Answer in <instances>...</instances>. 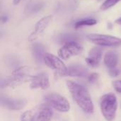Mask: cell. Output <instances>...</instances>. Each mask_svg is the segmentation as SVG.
I'll list each match as a JSON object with an SVG mask.
<instances>
[{"instance_id": "obj_1", "label": "cell", "mask_w": 121, "mask_h": 121, "mask_svg": "<svg viewBox=\"0 0 121 121\" xmlns=\"http://www.w3.org/2000/svg\"><path fill=\"white\" fill-rule=\"evenodd\" d=\"M67 86L77 104L86 113L94 112V104L87 89L81 84L72 81L67 82Z\"/></svg>"}, {"instance_id": "obj_2", "label": "cell", "mask_w": 121, "mask_h": 121, "mask_svg": "<svg viewBox=\"0 0 121 121\" xmlns=\"http://www.w3.org/2000/svg\"><path fill=\"white\" fill-rule=\"evenodd\" d=\"M100 108L106 121H113L116 118L118 108V101L116 95L113 93L104 95L100 99Z\"/></svg>"}, {"instance_id": "obj_3", "label": "cell", "mask_w": 121, "mask_h": 121, "mask_svg": "<svg viewBox=\"0 0 121 121\" xmlns=\"http://www.w3.org/2000/svg\"><path fill=\"white\" fill-rule=\"evenodd\" d=\"M32 77L33 76L30 75V69L29 67H20L12 72L11 77L1 80V88L6 86H15L29 80L30 81Z\"/></svg>"}, {"instance_id": "obj_4", "label": "cell", "mask_w": 121, "mask_h": 121, "mask_svg": "<svg viewBox=\"0 0 121 121\" xmlns=\"http://www.w3.org/2000/svg\"><path fill=\"white\" fill-rule=\"evenodd\" d=\"M45 101L48 106L52 107L59 112H68L70 110V104L69 101L62 96L51 93L45 96Z\"/></svg>"}, {"instance_id": "obj_5", "label": "cell", "mask_w": 121, "mask_h": 121, "mask_svg": "<svg viewBox=\"0 0 121 121\" xmlns=\"http://www.w3.org/2000/svg\"><path fill=\"white\" fill-rule=\"evenodd\" d=\"M87 39L91 43L104 47H119L121 46V38L104 34L91 33L86 35Z\"/></svg>"}, {"instance_id": "obj_6", "label": "cell", "mask_w": 121, "mask_h": 121, "mask_svg": "<svg viewBox=\"0 0 121 121\" xmlns=\"http://www.w3.org/2000/svg\"><path fill=\"white\" fill-rule=\"evenodd\" d=\"M83 50V48L75 41L65 43L58 50V55L62 60H67L71 57L79 55Z\"/></svg>"}, {"instance_id": "obj_7", "label": "cell", "mask_w": 121, "mask_h": 121, "mask_svg": "<svg viewBox=\"0 0 121 121\" xmlns=\"http://www.w3.org/2000/svg\"><path fill=\"white\" fill-rule=\"evenodd\" d=\"M43 62L48 67L57 71V76L62 74L67 69L64 62L59 57L52 54L45 53L43 57Z\"/></svg>"}, {"instance_id": "obj_8", "label": "cell", "mask_w": 121, "mask_h": 121, "mask_svg": "<svg viewBox=\"0 0 121 121\" xmlns=\"http://www.w3.org/2000/svg\"><path fill=\"white\" fill-rule=\"evenodd\" d=\"M30 87L33 89H47L50 87L49 77L46 73H40L33 76L30 79Z\"/></svg>"}, {"instance_id": "obj_9", "label": "cell", "mask_w": 121, "mask_h": 121, "mask_svg": "<svg viewBox=\"0 0 121 121\" xmlns=\"http://www.w3.org/2000/svg\"><path fill=\"white\" fill-rule=\"evenodd\" d=\"M27 101L25 99H13L7 97L1 98V105L2 107L9 111H19L25 107Z\"/></svg>"}, {"instance_id": "obj_10", "label": "cell", "mask_w": 121, "mask_h": 121, "mask_svg": "<svg viewBox=\"0 0 121 121\" xmlns=\"http://www.w3.org/2000/svg\"><path fill=\"white\" fill-rule=\"evenodd\" d=\"M52 16L48 15L39 20L35 26V29L33 32L28 37V40L29 41L35 40L47 28V27L49 26L50 23L52 21Z\"/></svg>"}, {"instance_id": "obj_11", "label": "cell", "mask_w": 121, "mask_h": 121, "mask_svg": "<svg viewBox=\"0 0 121 121\" xmlns=\"http://www.w3.org/2000/svg\"><path fill=\"white\" fill-rule=\"evenodd\" d=\"M88 74V69L82 65H72L67 67V70L62 74L58 75L60 77H84Z\"/></svg>"}, {"instance_id": "obj_12", "label": "cell", "mask_w": 121, "mask_h": 121, "mask_svg": "<svg viewBox=\"0 0 121 121\" xmlns=\"http://www.w3.org/2000/svg\"><path fill=\"white\" fill-rule=\"evenodd\" d=\"M52 117V111L48 106H41L33 113L30 121H50Z\"/></svg>"}, {"instance_id": "obj_13", "label": "cell", "mask_w": 121, "mask_h": 121, "mask_svg": "<svg viewBox=\"0 0 121 121\" xmlns=\"http://www.w3.org/2000/svg\"><path fill=\"white\" fill-rule=\"evenodd\" d=\"M102 50L99 47H95L91 49L89 52V55L86 58V62L87 65L92 67H97L101 60Z\"/></svg>"}, {"instance_id": "obj_14", "label": "cell", "mask_w": 121, "mask_h": 121, "mask_svg": "<svg viewBox=\"0 0 121 121\" xmlns=\"http://www.w3.org/2000/svg\"><path fill=\"white\" fill-rule=\"evenodd\" d=\"M118 56L117 53L110 51L106 53L104 56V63L106 67L110 69H114L118 65Z\"/></svg>"}, {"instance_id": "obj_15", "label": "cell", "mask_w": 121, "mask_h": 121, "mask_svg": "<svg viewBox=\"0 0 121 121\" xmlns=\"http://www.w3.org/2000/svg\"><path fill=\"white\" fill-rule=\"evenodd\" d=\"M33 53L37 62L41 63L42 61H43V57L45 52V48L42 45L38 43L35 44L33 46Z\"/></svg>"}, {"instance_id": "obj_16", "label": "cell", "mask_w": 121, "mask_h": 121, "mask_svg": "<svg viewBox=\"0 0 121 121\" xmlns=\"http://www.w3.org/2000/svg\"><path fill=\"white\" fill-rule=\"evenodd\" d=\"M97 23V21L94 18H86V19H83L81 21H78L75 23L74 24V28L78 29L80 28L83 26H94Z\"/></svg>"}, {"instance_id": "obj_17", "label": "cell", "mask_w": 121, "mask_h": 121, "mask_svg": "<svg viewBox=\"0 0 121 121\" xmlns=\"http://www.w3.org/2000/svg\"><path fill=\"white\" fill-rule=\"evenodd\" d=\"M121 0H106L102 5L101 6L100 9L103 11L107 10L110 8H111L112 6H115L118 2H119Z\"/></svg>"}, {"instance_id": "obj_18", "label": "cell", "mask_w": 121, "mask_h": 121, "mask_svg": "<svg viewBox=\"0 0 121 121\" xmlns=\"http://www.w3.org/2000/svg\"><path fill=\"white\" fill-rule=\"evenodd\" d=\"M76 39L77 38L74 35H63L60 38V42H63V43H69V42H72V41H75L76 42Z\"/></svg>"}, {"instance_id": "obj_19", "label": "cell", "mask_w": 121, "mask_h": 121, "mask_svg": "<svg viewBox=\"0 0 121 121\" xmlns=\"http://www.w3.org/2000/svg\"><path fill=\"white\" fill-rule=\"evenodd\" d=\"M33 116V113L32 111H25L21 116V121H30Z\"/></svg>"}, {"instance_id": "obj_20", "label": "cell", "mask_w": 121, "mask_h": 121, "mask_svg": "<svg viewBox=\"0 0 121 121\" xmlns=\"http://www.w3.org/2000/svg\"><path fill=\"white\" fill-rule=\"evenodd\" d=\"M99 77V74L94 72V73H91V74H90L88 75L87 80H88V82H89V83L94 84V83H95V82L98 80Z\"/></svg>"}, {"instance_id": "obj_21", "label": "cell", "mask_w": 121, "mask_h": 121, "mask_svg": "<svg viewBox=\"0 0 121 121\" xmlns=\"http://www.w3.org/2000/svg\"><path fill=\"white\" fill-rule=\"evenodd\" d=\"M113 86L115 90L121 94V80H116L113 82Z\"/></svg>"}, {"instance_id": "obj_22", "label": "cell", "mask_w": 121, "mask_h": 121, "mask_svg": "<svg viewBox=\"0 0 121 121\" xmlns=\"http://www.w3.org/2000/svg\"><path fill=\"white\" fill-rule=\"evenodd\" d=\"M109 74L112 77H116V76H118L120 74V71L118 69H116V68H114V69H109Z\"/></svg>"}, {"instance_id": "obj_23", "label": "cell", "mask_w": 121, "mask_h": 121, "mask_svg": "<svg viewBox=\"0 0 121 121\" xmlns=\"http://www.w3.org/2000/svg\"><path fill=\"white\" fill-rule=\"evenodd\" d=\"M21 1V0H13V4L14 5H17V4H18L20 3Z\"/></svg>"}, {"instance_id": "obj_24", "label": "cell", "mask_w": 121, "mask_h": 121, "mask_svg": "<svg viewBox=\"0 0 121 121\" xmlns=\"http://www.w3.org/2000/svg\"><path fill=\"white\" fill-rule=\"evenodd\" d=\"M116 23H117V24H119V25H121V18H118L117 20H116Z\"/></svg>"}, {"instance_id": "obj_25", "label": "cell", "mask_w": 121, "mask_h": 121, "mask_svg": "<svg viewBox=\"0 0 121 121\" xmlns=\"http://www.w3.org/2000/svg\"><path fill=\"white\" fill-rule=\"evenodd\" d=\"M1 21H2V23H5V22L6 21V17L2 16V17H1Z\"/></svg>"}, {"instance_id": "obj_26", "label": "cell", "mask_w": 121, "mask_h": 121, "mask_svg": "<svg viewBox=\"0 0 121 121\" xmlns=\"http://www.w3.org/2000/svg\"><path fill=\"white\" fill-rule=\"evenodd\" d=\"M99 1H100V0H99Z\"/></svg>"}]
</instances>
